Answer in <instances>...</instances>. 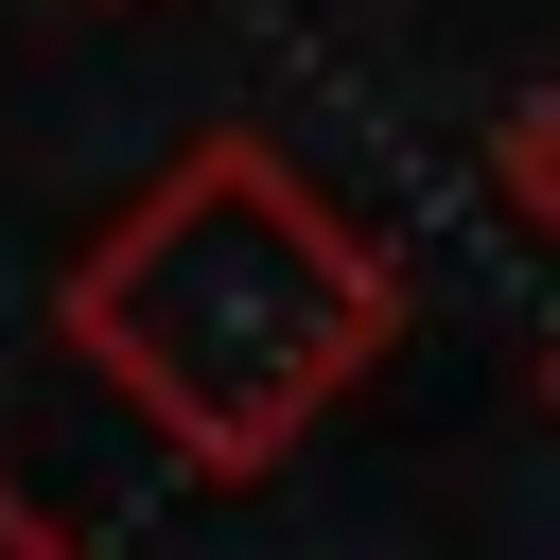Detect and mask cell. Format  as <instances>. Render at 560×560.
<instances>
[{
	"label": "cell",
	"mask_w": 560,
	"mask_h": 560,
	"mask_svg": "<svg viewBox=\"0 0 560 560\" xmlns=\"http://www.w3.org/2000/svg\"><path fill=\"white\" fill-rule=\"evenodd\" d=\"M52 350L210 490H262L385 350H402V262L262 140L210 122L175 140L52 280Z\"/></svg>",
	"instance_id": "cell-1"
},
{
	"label": "cell",
	"mask_w": 560,
	"mask_h": 560,
	"mask_svg": "<svg viewBox=\"0 0 560 560\" xmlns=\"http://www.w3.org/2000/svg\"><path fill=\"white\" fill-rule=\"evenodd\" d=\"M490 192H508V210H525V228L560 245V70H542V88H525V105L490 122Z\"/></svg>",
	"instance_id": "cell-2"
},
{
	"label": "cell",
	"mask_w": 560,
	"mask_h": 560,
	"mask_svg": "<svg viewBox=\"0 0 560 560\" xmlns=\"http://www.w3.org/2000/svg\"><path fill=\"white\" fill-rule=\"evenodd\" d=\"M0 560H88V542H70V525H52V508H35L18 472H0Z\"/></svg>",
	"instance_id": "cell-3"
},
{
	"label": "cell",
	"mask_w": 560,
	"mask_h": 560,
	"mask_svg": "<svg viewBox=\"0 0 560 560\" xmlns=\"http://www.w3.org/2000/svg\"><path fill=\"white\" fill-rule=\"evenodd\" d=\"M542 420H560V332H542Z\"/></svg>",
	"instance_id": "cell-4"
}]
</instances>
